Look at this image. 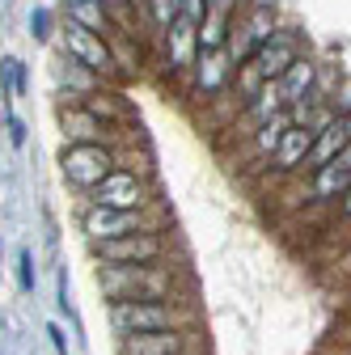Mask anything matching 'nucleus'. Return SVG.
I'll use <instances>...</instances> for the list:
<instances>
[{
  "label": "nucleus",
  "mask_w": 351,
  "mask_h": 355,
  "mask_svg": "<svg viewBox=\"0 0 351 355\" xmlns=\"http://www.w3.org/2000/svg\"><path fill=\"white\" fill-rule=\"evenodd\" d=\"M38 275H34V254L30 250H17V288L22 292H34Z\"/></svg>",
  "instance_id": "24"
},
{
  "label": "nucleus",
  "mask_w": 351,
  "mask_h": 355,
  "mask_svg": "<svg viewBox=\"0 0 351 355\" xmlns=\"http://www.w3.org/2000/svg\"><path fill=\"white\" fill-rule=\"evenodd\" d=\"M102 5H106V9L114 13L119 30H123V34H131V30H127V26H131V13H127V5H123V0H102Z\"/></svg>",
  "instance_id": "28"
},
{
  "label": "nucleus",
  "mask_w": 351,
  "mask_h": 355,
  "mask_svg": "<svg viewBox=\"0 0 351 355\" xmlns=\"http://www.w3.org/2000/svg\"><path fill=\"white\" fill-rule=\"evenodd\" d=\"M123 5H127L131 17H144V5H148V0H123Z\"/></svg>",
  "instance_id": "32"
},
{
  "label": "nucleus",
  "mask_w": 351,
  "mask_h": 355,
  "mask_svg": "<svg viewBox=\"0 0 351 355\" xmlns=\"http://www.w3.org/2000/svg\"><path fill=\"white\" fill-rule=\"evenodd\" d=\"M98 262L110 266H153V262H169V229L165 233H131L119 241H102L89 245Z\"/></svg>",
  "instance_id": "6"
},
{
  "label": "nucleus",
  "mask_w": 351,
  "mask_h": 355,
  "mask_svg": "<svg viewBox=\"0 0 351 355\" xmlns=\"http://www.w3.org/2000/svg\"><path fill=\"white\" fill-rule=\"evenodd\" d=\"M351 187V169L343 165H326L314 173H300V195L305 203H339V195Z\"/></svg>",
  "instance_id": "18"
},
{
  "label": "nucleus",
  "mask_w": 351,
  "mask_h": 355,
  "mask_svg": "<svg viewBox=\"0 0 351 355\" xmlns=\"http://www.w3.org/2000/svg\"><path fill=\"white\" fill-rule=\"evenodd\" d=\"M326 110H330L334 119H351V72L339 76V85H334V94H330Z\"/></svg>",
  "instance_id": "23"
},
{
  "label": "nucleus",
  "mask_w": 351,
  "mask_h": 355,
  "mask_svg": "<svg viewBox=\"0 0 351 355\" xmlns=\"http://www.w3.org/2000/svg\"><path fill=\"white\" fill-rule=\"evenodd\" d=\"M182 288V271L169 262H153V266H110L98 262V292L106 304H123V300H187L178 296Z\"/></svg>",
  "instance_id": "1"
},
{
  "label": "nucleus",
  "mask_w": 351,
  "mask_h": 355,
  "mask_svg": "<svg viewBox=\"0 0 351 355\" xmlns=\"http://www.w3.org/2000/svg\"><path fill=\"white\" fill-rule=\"evenodd\" d=\"M85 203L94 207H110V211H144V207H161L153 173H136V169H114L110 178L85 195Z\"/></svg>",
  "instance_id": "5"
},
{
  "label": "nucleus",
  "mask_w": 351,
  "mask_h": 355,
  "mask_svg": "<svg viewBox=\"0 0 351 355\" xmlns=\"http://www.w3.org/2000/svg\"><path fill=\"white\" fill-rule=\"evenodd\" d=\"M30 38L34 42H47L51 38V9H34L30 13Z\"/></svg>",
  "instance_id": "25"
},
{
  "label": "nucleus",
  "mask_w": 351,
  "mask_h": 355,
  "mask_svg": "<svg viewBox=\"0 0 351 355\" xmlns=\"http://www.w3.org/2000/svg\"><path fill=\"white\" fill-rule=\"evenodd\" d=\"M47 338H51V347H55V355H68V338H64V330H60L55 322H47Z\"/></svg>",
  "instance_id": "29"
},
{
  "label": "nucleus",
  "mask_w": 351,
  "mask_h": 355,
  "mask_svg": "<svg viewBox=\"0 0 351 355\" xmlns=\"http://www.w3.org/2000/svg\"><path fill=\"white\" fill-rule=\"evenodd\" d=\"M339 343H343V347H351V326H347V322H343V338H339Z\"/></svg>",
  "instance_id": "33"
},
{
  "label": "nucleus",
  "mask_w": 351,
  "mask_h": 355,
  "mask_svg": "<svg viewBox=\"0 0 351 355\" xmlns=\"http://www.w3.org/2000/svg\"><path fill=\"white\" fill-rule=\"evenodd\" d=\"M314 140H318V131H309V127L292 123V127L284 131V140H280L275 157L267 161V169H262V173H271V178H300V169H305V157H309Z\"/></svg>",
  "instance_id": "14"
},
{
  "label": "nucleus",
  "mask_w": 351,
  "mask_h": 355,
  "mask_svg": "<svg viewBox=\"0 0 351 355\" xmlns=\"http://www.w3.org/2000/svg\"><path fill=\"white\" fill-rule=\"evenodd\" d=\"M60 51L64 55H72L76 64H85L89 72H98L102 80H123V72H119V60H114V51H110V42L106 38H98V34H89V30H80V26H60Z\"/></svg>",
  "instance_id": "8"
},
{
  "label": "nucleus",
  "mask_w": 351,
  "mask_h": 355,
  "mask_svg": "<svg viewBox=\"0 0 351 355\" xmlns=\"http://www.w3.org/2000/svg\"><path fill=\"white\" fill-rule=\"evenodd\" d=\"M5 127H9V144H13V148H22V144H26V123L9 110V114H5Z\"/></svg>",
  "instance_id": "27"
},
{
  "label": "nucleus",
  "mask_w": 351,
  "mask_h": 355,
  "mask_svg": "<svg viewBox=\"0 0 351 355\" xmlns=\"http://www.w3.org/2000/svg\"><path fill=\"white\" fill-rule=\"evenodd\" d=\"M280 5L275 0H246V5L237 9L233 17V30H229V42H225V51L233 60V68L250 64L258 55L262 42H271V34L280 30Z\"/></svg>",
  "instance_id": "4"
},
{
  "label": "nucleus",
  "mask_w": 351,
  "mask_h": 355,
  "mask_svg": "<svg viewBox=\"0 0 351 355\" xmlns=\"http://www.w3.org/2000/svg\"><path fill=\"white\" fill-rule=\"evenodd\" d=\"M351 144V131H347V123L343 119H330L322 131H318V140H314V148H309V157H305V169L300 173H314V169H326V165H334L339 161V153Z\"/></svg>",
  "instance_id": "19"
},
{
  "label": "nucleus",
  "mask_w": 351,
  "mask_h": 355,
  "mask_svg": "<svg viewBox=\"0 0 351 355\" xmlns=\"http://www.w3.org/2000/svg\"><path fill=\"white\" fill-rule=\"evenodd\" d=\"M161 38H165V72L169 76H187L195 68V60H199V26L178 17Z\"/></svg>",
  "instance_id": "15"
},
{
  "label": "nucleus",
  "mask_w": 351,
  "mask_h": 355,
  "mask_svg": "<svg viewBox=\"0 0 351 355\" xmlns=\"http://www.w3.org/2000/svg\"><path fill=\"white\" fill-rule=\"evenodd\" d=\"M55 304H60V313H72V300H68V275H64V271H60V300H55Z\"/></svg>",
  "instance_id": "31"
},
{
  "label": "nucleus",
  "mask_w": 351,
  "mask_h": 355,
  "mask_svg": "<svg viewBox=\"0 0 351 355\" xmlns=\"http://www.w3.org/2000/svg\"><path fill=\"white\" fill-rule=\"evenodd\" d=\"M300 55H305V34H300L296 26H280V30L271 34V42H262L258 55L250 60V72H254L262 85H275Z\"/></svg>",
  "instance_id": "10"
},
{
  "label": "nucleus",
  "mask_w": 351,
  "mask_h": 355,
  "mask_svg": "<svg viewBox=\"0 0 351 355\" xmlns=\"http://www.w3.org/2000/svg\"><path fill=\"white\" fill-rule=\"evenodd\" d=\"M178 17H187L191 26H203V17H207V0H178Z\"/></svg>",
  "instance_id": "26"
},
{
  "label": "nucleus",
  "mask_w": 351,
  "mask_h": 355,
  "mask_svg": "<svg viewBox=\"0 0 351 355\" xmlns=\"http://www.w3.org/2000/svg\"><path fill=\"white\" fill-rule=\"evenodd\" d=\"M60 169L68 178V187L89 195L102 178L114 173V148H106V144H68L60 153Z\"/></svg>",
  "instance_id": "7"
},
{
  "label": "nucleus",
  "mask_w": 351,
  "mask_h": 355,
  "mask_svg": "<svg viewBox=\"0 0 351 355\" xmlns=\"http://www.w3.org/2000/svg\"><path fill=\"white\" fill-rule=\"evenodd\" d=\"M22 89H26V64L22 60H0V98H5V106L22 94Z\"/></svg>",
  "instance_id": "21"
},
{
  "label": "nucleus",
  "mask_w": 351,
  "mask_h": 355,
  "mask_svg": "<svg viewBox=\"0 0 351 355\" xmlns=\"http://www.w3.org/2000/svg\"><path fill=\"white\" fill-rule=\"evenodd\" d=\"M318 60L314 55H300L275 85H280V102H284V110L292 106V110H300L305 102H309V94H314V85H318Z\"/></svg>",
  "instance_id": "17"
},
{
  "label": "nucleus",
  "mask_w": 351,
  "mask_h": 355,
  "mask_svg": "<svg viewBox=\"0 0 351 355\" xmlns=\"http://www.w3.org/2000/svg\"><path fill=\"white\" fill-rule=\"evenodd\" d=\"M80 106L89 110L94 119L110 123V127H123V123H127V106L119 102V94H110V89H102V94H89V98H80Z\"/></svg>",
  "instance_id": "20"
},
{
  "label": "nucleus",
  "mask_w": 351,
  "mask_h": 355,
  "mask_svg": "<svg viewBox=\"0 0 351 355\" xmlns=\"http://www.w3.org/2000/svg\"><path fill=\"white\" fill-rule=\"evenodd\" d=\"M60 131L68 144H106V148H119V144H131L136 136H127L123 127H110L102 119H94L80 102H60Z\"/></svg>",
  "instance_id": "9"
},
{
  "label": "nucleus",
  "mask_w": 351,
  "mask_h": 355,
  "mask_svg": "<svg viewBox=\"0 0 351 355\" xmlns=\"http://www.w3.org/2000/svg\"><path fill=\"white\" fill-rule=\"evenodd\" d=\"M334 216H339V220H351V187L339 195V203H334Z\"/></svg>",
  "instance_id": "30"
},
{
  "label": "nucleus",
  "mask_w": 351,
  "mask_h": 355,
  "mask_svg": "<svg viewBox=\"0 0 351 355\" xmlns=\"http://www.w3.org/2000/svg\"><path fill=\"white\" fill-rule=\"evenodd\" d=\"M233 72H237V68H233L229 51H199V60H195V68H191V89H187V94L212 102L216 94H225V89H229Z\"/></svg>",
  "instance_id": "13"
},
{
  "label": "nucleus",
  "mask_w": 351,
  "mask_h": 355,
  "mask_svg": "<svg viewBox=\"0 0 351 355\" xmlns=\"http://www.w3.org/2000/svg\"><path fill=\"white\" fill-rule=\"evenodd\" d=\"M64 21L89 30V34H98V38H106V42H110L114 34H123L119 21H114V13L102 5V0H64Z\"/></svg>",
  "instance_id": "16"
},
{
  "label": "nucleus",
  "mask_w": 351,
  "mask_h": 355,
  "mask_svg": "<svg viewBox=\"0 0 351 355\" xmlns=\"http://www.w3.org/2000/svg\"><path fill=\"white\" fill-rule=\"evenodd\" d=\"M106 322L114 330V338H131V334H157V330H182L195 326L199 313L191 300H123L106 309Z\"/></svg>",
  "instance_id": "2"
},
{
  "label": "nucleus",
  "mask_w": 351,
  "mask_h": 355,
  "mask_svg": "<svg viewBox=\"0 0 351 355\" xmlns=\"http://www.w3.org/2000/svg\"><path fill=\"white\" fill-rule=\"evenodd\" d=\"M0 250H5V245H0Z\"/></svg>",
  "instance_id": "35"
},
{
  "label": "nucleus",
  "mask_w": 351,
  "mask_h": 355,
  "mask_svg": "<svg viewBox=\"0 0 351 355\" xmlns=\"http://www.w3.org/2000/svg\"><path fill=\"white\" fill-rule=\"evenodd\" d=\"M144 17L153 21L157 34H165L173 21H178V0H148V5H144Z\"/></svg>",
  "instance_id": "22"
},
{
  "label": "nucleus",
  "mask_w": 351,
  "mask_h": 355,
  "mask_svg": "<svg viewBox=\"0 0 351 355\" xmlns=\"http://www.w3.org/2000/svg\"><path fill=\"white\" fill-rule=\"evenodd\" d=\"M51 80H55V98L60 102H80V98L102 94V89H106V80L98 72H89L85 64H76L64 51H55V60H51Z\"/></svg>",
  "instance_id": "12"
},
{
  "label": "nucleus",
  "mask_w": 351,
  "mask_h": 355,
  "mask_svg": "<svg viewBox=\"0 0 351 355\" xmlns=\"http://www.w3.org/2000/svg\"><path fill=\"white\" fill-rule=\"evenodd\" d=\"M114 355H203V347H199V330L182 326V330H157V334L119 338Z\"/></svg>",
  "instance_id": "11"
},
{
  "label": "nucleus",
  "mask_w": 351,
  "mask_h": 355,
  "mask_svg": "<svg viewBox=\"0 0 351 355\" xmlns=\"http://www.w3.org/2000/svg\"><path fill=\"white\" fill-rule=\"evenodd\" d=\"M169 229V207H144V211H110V207H94L80 203V233L89 245L102 241H119L131 233H165Z\"/></svg>",
  "instance_id": "3"
},
{
  "label": "nucleus",
  "mask_w": 351,
  "mask_h": 355,
  "mask_svg": "<svg viewBox=\"0 0 351 355\" xmlns=\"http://www.w3.org/2000/svg\"><path fill=\"white\" fill-rule=\"evenodd\" d=\"M330 355H351V347H343V343H339V347H334Z\"/></svg>",
  "instance_id": "34"
}]
</instances>
